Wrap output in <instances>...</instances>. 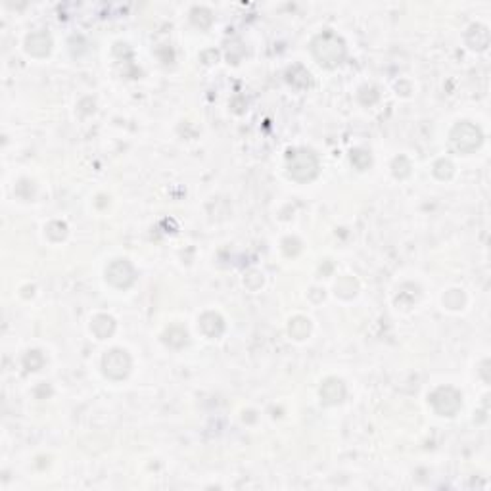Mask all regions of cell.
I'll list each match as a JSON object with an SVG mask.
<instances>
[{
  "label": "cell",
  "mask_w": 491,
  "mask_h": 491,
  "mask_svg": "<svg viewBox=\"0 0 491 491\" xmlns=\"http://www.w3.org/2000/svg\"><path fill=\"white\" fill-rule=\"evenodd\" d=\"M113 328H115V323H113L112 317H108V315H98V317L93 320V332L98 338L110 336L113 332Z\"/></svg>",
  "instance_id": "30bf717a"
},
{
  "label": "cell",
  "mask_w": 491,
  "mask_h": 491,
  "mask_svg": "<svg viewBox=\"0 0 491 491\" xmlns=\"http://www.w3.org/2000/svg\"><path fill=\"white\" fill-rule=\"evenodd\" d=\"M430 401L439 415L453 417L461 407V393L455 392L453 388H439V390L432 393Z\"/></svg>",
  "instance_id": "277c9868"
},
{
  "label": "cell",
  "mask_w": 491,
  "mask_h": 491,
  "mask_svg": "<svg viewBox=\"0 0 491 491\" xmlns=\"http://www.w3.org/2000/svg\"><path fill=\"white\" fill-rule=\"evenodd\" d=\"M313 54L323 66H338L345 56L344 40L340 39L338 35L332 33V31H326V33L319 35L317 39L313 40Z\"/></svg>",
  "instance_id": "6da1fadb"
},
{
  "label": "cell",
  "mask_w": 491,
  "mask_h": 491,
  "mask_svg": "<svg viewBox=\"0 0 491 491\" xmlns=\"http://www.w3.org/2000/svg\"><path fill=\"white\" fill-rule=\"evenodd\" d=\"M311 330V325L309 320L304 319V317H296L294 320H290V334H292L296 340H304Z\"/></svg>",
  "instance_id": "8fae6325"
},
{
  "label": "cell",
  "mask_w": 491,
  "mask_h": 491,
  "mask_svg": "<svg viewBox=\"0 0 491 491\" xmlns=\"http://www.w3.org/2000/svg\"><path fill=\"white\" fill-rule=\"evenodd\" d=\"M200 328L209 338H217L221 332H223V319H221L219 315H215V313H206L200 319Z\"/></svg>",
  "instance_id": "9c48e42d"
},
{
  "label": "cell",
  "mask_w": 491,
  "mask_h": 491,
  "mask_svg": "<svg viewBox=\"0 0 491 491\" xmlns=\"http://www.w3.org/2000/svg\"><path fill=\"white\" fill-rule=\"evenodd\" d=\"M453 144L461 152H472L474 148L480 146L482 142V133H480L478 127L470 125V123H461L453 129L451 134Z\"/></svg>",
  "instance_id": "3957f363"
},
{
  "label": "cell",
  "mask_w": 491,
  "mask_h": 491,
  "mask_svg": "<svg viewBox=\"0 0 491 491\" xmlns=\"http://www.w3.org/2000/svg\"><path fill=\"white\" fill-rule=\"evenodd\" d=\"M288 169H290V177L304 183L315 179L319 171V161L309 150H294L288 154Z\"/></svg>",
  "instance_id": "7a4b0ae2"
},
{
  "label": "cell",
  "mask_w": 491,
  "mask_h": 491,
  "mask_svg": "<svg viewBox=\"0 0 491 491\" xmlns=\"http://www.w3.org/2000/svg\"><path fill=\"white\" fill-rule=\"evenodd\" d=\"M344 395L345 388L344 384H342V380L338 379H328L325 384H323V388H320V398H323V401L328 403V405L340 403V401L344 399Z\"/></svg>",
  "instance_id": "52a82bcc"
},
{
  "label": "cell",
  "mask_w": 491,
  "mask_h": 491,
  "mask_svg": "<svg viewBox=\"0 0 491 491\" xmlns=\"http://www.w3.org/2000/svg\"><path fill=\"white\" fill-rule=\"evenodd\" d=\"M131 371V359L127 355V352H121V350H112L104 357V372L106 376L113 380L125 379L127 374Z\"/></svg>",
  "instance_id": "5b68a950"
},
{
  "label": "cell",
  "mask_w": 491,
  "mask_h": 491,
  "mask_svg": "<svg viewBox=\"0 0 491 491\" xmlns=\"http://www.w3.org/2000/svg\"><path fill=\"white\" fill-rule=\"evenodd\" d=\"M50 47H52V40L47 33H33L27 37V52L33 54V56H47L50 52Z\"/></svg>",
  "instance_id": "ba28073f"
},
{
  "label": "cell",
  "mask_w": 491,
  "mask_h": 491,
  "mask_svg": "<svg viewBox=\"0 0 491 491\" xmlns=\"http://www.w3.org/2000/svg\"><path fill=\"white\" fill-rule=\"evenodd\" d=\"M108 280L117 288H129L134 282V269L125 259H117L108 267Z\"/></svg>",
  "instance_id": "8992f818"
}]
</instances>
